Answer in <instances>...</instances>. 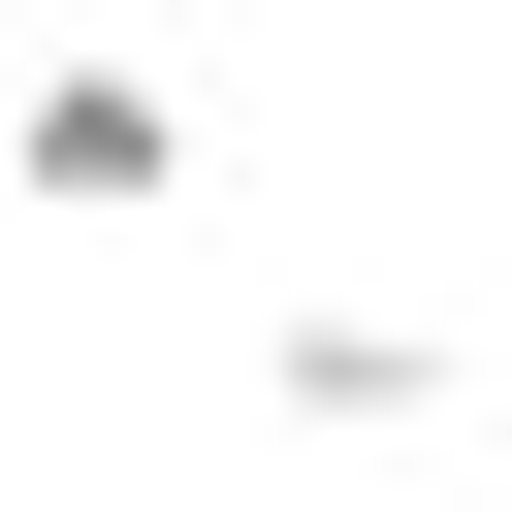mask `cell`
<instances>
[{"instance_id":"cell-1","label":"cell","mask_w":512,"mask_h":512,"mask_svg":"<svg viewBox=\"0 0 512 512\" xmlns=\"http://www.w3.org/2000/svg\"><path fill=\"white\" fill-rule=\"evenodd\" d=\"M0 192H32V224H160V192H192V96L64 32V64H0Z\"/></svg>"},{"instance_id":"cell-2","label":"cell","mask_w":512,"mask_h":512,"mask_svg":"<svg viewBox=\"0 0 512 512\" xmlns=\"http://www.w3.org/2000/svg\"><path fill=\"white\" fill-rule=\"evenodd\" d=\"M256 416H320V448H448L480 352H448L416 288H288V320H256Z\"/></svg>"}]
</instances>
